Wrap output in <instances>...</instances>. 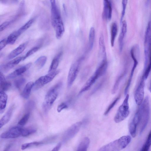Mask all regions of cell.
I'll return each mask as SVG.
<instances>
[{
    "label": "cell",
    "mask_w": 151,
    "mask_h": 151,
    "mask_svg": "<svg viewBox=\"0 0 151 151\" xmlns=\"http://www.w3.org/2000/svg\"><path fill=\"white\" fill-rule=\"evenodd\" d=\"M51 19L52 25L58 39H60L63 36L65 29L60 11L55 0H50Z\"/></svg>",
    "instance_id": "cell-1"
},
{
    "label": "cell",
    "mask_w": 151,
    "mask_h": 151,
    "mask_svg": "<svg viewBox=\"0 0 151 151\" xmlns=\"http://www.w3.org/2000/svg\"><path fill=\"white\" fill-rule=\"evenodd\" d=\"M23 129V128L19 126L13 127L2 133L0 135V137L4 139L17 138L22 136Z\"/></svg>",
    "instance_id": "cell-11"
},
{
    "label": "cell",
    "mask_w": 151,
    "mask_h": 151,
    "mask_svg": "<svg viewBox=\"0 0 151 151\" xmlns=\"http://www.w3.org/2000/svg\"><path fill=\"white\" fill-rule=\"evenodd\" d=\"M32 65V63H29L17 68L9 74L7 76L6 78L8 79H12L21 75L28 69Z\"/></svg>",
    "instance_id": "cell-16"
},
{
    "label": "cell",
    "mask_w": 151,
    "mask_h": 151,
    "mask_svg": "<svg viewBox=\"0 0 151 151\" xmlns=\"http://www.w3.org/2000/svg\"><path fill=\"white\" fill-rule=\"evenodd\" d=\"M35 105V103L33 101H29L26 103L25 105V109L28 111V112H29L30 111L34 109Z\"/></svg>",
    "instance_id": "cell-40"
},
{
    "label": "cell",
    "mask_w": 151,
    "mask_h": 151,
    "mask_svg": "<svg viewBox=\"0 0 151 151\" xmlns=\"http://www.w3.org/2000/svg\"><path fill=\"white\" fill-rule=\"evenodd\" d=\"M8 44L6 39H4L1 41L0 42V50L1 51Z\"/></svg>",
    "instance_id": "cell-44"
},
{
    "label": "cell",
    "mask_w": 151,
    "mask_h": 151,
    "mask_svg": "<svg viewBox=\"0 0 151 151\" xmlns=\"http://www.w3.org/2000/svg\"><path fill=\"white\" fill-rule=\"evenodd\" d=\"M145 80L142 76L135 93L134 99L137 105H141L143 102L144 94Z\"/></svg>",
    "instance_id": "cell-12"
},
{
    "label": "cell",
    "mask_w": 151,
    "mask_h": 151,
    "mask_svg": "<svg viewBox=\"0 0 151 151\" xmlns=\"http://www.w3.org/2000/svg\"><path fill=\"white\" fill-rule=\"evenodd\" d=\"M62 86V83L59 82L52 87L47 93L42 105L43 110L45 113L51 108L57 97Z\"/></svg>",
    "instance_id": "cell-4"
},
{
    "label": "cell",
    "mask_w": 151,
    "mask_h": 151,
    "mask_svg": "<svg viewBox=\"0 0 151 151\" xmlns=\"http://www.w3.org/2000/svg\"><path fill=\"white\" fill-rule=\"evenodd\" d=\"M145 70L144 73L142 76L144 77L145 79L146 80L148 78V75L151 70V47H150V50L148 63L145 69Z\"/></svg>",
    "instance_id": "cell-33"
},
{
    "label": "cell",
    "mask_w": 151,
    "mask_h": 151,
    "mask_svg": "<svg viewBox=\"0 0 151 151\" xmlns=\"http://www.w3.org/2000/svg\"><path fill=\"white\" fill-rule=\"evenodd\" d=\"M14 108V105H12L0 120V129L7 124L10 121Z\"/></svg>",
    "instance_id": "cell-18"
},
{
    "label": "cell",
    "mask_w": 151,
    "mask_h": 151,
    "mask_svg": "<svg viewBox=\"0 0 151 151\" xmlns=\"http://www.w3.org/2000/svg\"><path fill=\"white\" fill-rule=\"evenodd\" d=\"M11 144H10L8 145L5 148L3 151H8L11 146Z\"/></svg>",
    "instance_id": "cell-46"
},
{
    "label": "cell",
    "mask_w": 151,
    "mask_h": 151,
    "mask_svg": "<svg viewBox=\"0 0 151 151\" xmlns=\"http://www.w3.org/2000/svg\"><path fill=\"white\" fill-rule=\"evenodd\" d=\"M148 89L149 91L151 93V81L150 82V85Z\"/></svg>",
    "instance_id": "cell-47"
},
{
    "label": "cell",
    "mask_w": 151,
    "mask_h": 151,
    "mask_svg": "<svg viewBox=\"0 0 151 151\" xmlns=\"http://www.w3.org/2000/svg\"><path fill=\"white\" fill-rule=\"evenodd\" d=\"M47 60V58L46 56H40L36 60L35 62V64L38 69H40L44 65Z\"/></svg>",
    "instance_id": "cell-32"
},
{
    "label": "cell",
    "mask_w": 151,
    "mask_h": 151,
    "mask_svg": "<svg viewBox=\"0 0 151 151\" xmlns=\"http://www.w3.org/2000/svg\"><path fill=\"white\" fill-rule=\"evenodd\" d=\"M68 104L65 102L62 103L58 107L57 110L58 112H60L63 110L68 108Z\"/></svg>",
    "instance_id": "cell-42"
},
{
    "label": "cell",
    "mask_w": 151,
    "mask_h": 151,
    "mask_svg": "<svg viewBox=\"0 0 151 151\" xmlns=\"http://www.w3.org/2000/svg\"><path fill=\"white\" fill-rule=\"evenodd\" d=\"M99 47L100 54L103 56V59L106 58V48L104 37L102 34L100 36L99 39Z\"/></svg>",
    "instance_id": "cell-26"
},
{
    "label": "cell",
    "mask_w": 151,
    "mask_h": 151,
    "mask_svg": "<svg viewBox=\"0 0 151 151\" xmlns=\"http://www.w3.org/2000/svg\"><path fill=\"white\" fill-rule=\"evenodd\" d=\"M104 8L102 14L103 18L106 20H110L112 17V5L110 1H103Z\"/></svg>",
    "instance_id": "cell-15"
},
{
    "label": "cell",
    "mask_w": 151,
    "mask_h": 151,
    "mask_svg": "<svg viewBox=\"0 0 151 151\" xmlns=\"http://www.w3.org/2000/svg\"><path fill=\"white\" fill-rule=\"evenodd\" d=\"M151 47V24L149 22L145 31L144 40V53L145 62L144 68H145L148 63L150 50Z\"/></svg>",
    "instance_id": "cell-9"
},
{
    "label": "cell",
    "mask_w": 151,
    "mask_h": 151,
    "mask_svg": "<svg viewBox=\"0 0 151 151\" xmlns=\"http://www.w3.org/2000/svg\"><path fill=\"white\" fill-rule=\"evenodd\" d=\"M118 31V27L117 24L113 22L111 26V46L114 45L115 40Z\"/></svg>",
    "instance_id": "cell-27"
},
{
    "label": "cell",
    "mask_w": 151,
    "mask_h": 151,
    "mask_svg": "<svg viewBox=\"0 0 151 151\" xmlns=\"http://www.w3.org/2000/svg\"><path fill=\"white\" fill-rule=\"evenodd\" d=\"M44 143L43 141L33 142L27 143L22 144L21 147V149L24 150L27 148L39 146Z\"/></svg>",
    "instance_id": "cell-30"
},
{
    "label": "cell",
    "mask_w": 151,
    "mask_h": 151,
    "mask_svg": "<svg viewBox=\"0 0 151 151\" xmlns=\"http://www.w3.org/2000/svg\"><path fill=\"white\" fill-rule=\"evenodd\" d=\"M138 63H133V67L132 69L129 78L127 85L124 90V93L125 95L127 94V93L130 86L134 71L138 65Z\"/></svg>",
    "instance_id": "cell-28"
},
{
    "label": "cell",
    "mask_w": 151,
    "mask_h": 151,
    "mask_svg": "<svg viewBox=\"0 0 151 151\" xmlns=\"http://www.w3.org/2000/svg\"><path fill=\"white\" fill-rule=\"evenodd\" d=\"M11 86V83L6 80L3 73L0 72V90L4 92L7 91L10 88Z\"/></svg>",
    "instance_id": "cell-20"
},
{
    "label": "cell",
    "mask_w": 151,
    "mask_h": 151,
    "mask_svg": "<svg viewBox=\"0 0 151 151\" xmlns=\"http://www.w3.org/2000/svg\"><path fill=\"white\" fill-rule=\"evenodd\" d=\"M121 24L122 27L118 39L119 50L120 52H121L122 50L124 39L127 31L126 21L125 20H123Z\"/></svg>",
    "instance_id": "cell-17"
},
{
    "label": "cell",
    "mask_w": 151,
    "mask_h": 151,
    "mask_svg": "<svg viewBox=\"0 0 151 151\" xmlns=\"http://www.w3.org/2000/svg\"><path fill=\"white\" fill-rule=\"evenodd\" d=\"M62 145L61 142H59L51 151H58Z\"/></svg>",
    "instance_id": "cell-45"
},
{
    "label": "cell",
    "mask_w": 151,
    "mask_h": 151,
    "mask_svg": "<svg viewBox=\"0 0 151 151\" xmlns=\"http://www.w3.org/2000/svg\"><path fill=\"white\" fill-rule=\"evenodd\" d=\"M129 97V95L127 94L122 103L119 107L114 118V121L116 123L122 122L129 115L130 113Z\"/></svg>",
    "instance_id": "cell-6"
},
{
    "label": "cell",
    "mask_w": 151,
    "mask_h": 151,
    "mask_svg": "<svg viewBox=\"0 0 151 151\" xmlns=\"http://www.w3.org/2000/svg\"><path fill=\"white\" fill-rule=\"evenodd\" d=\"M23 56L16 58L8 63L0 66L1 71L2 73H6L15 65L18 64L22 60H23Z\"/></svg>",
    "instance_id": "cell-14"
},
{
    "label": "cell",
    "mask_w": 151,
    "mask_h": 151,
    "mask_svg": "<svg viewBox=\"0 0 151 151\" xmlns=\"http://www.w3.org/2000/svg\"><path fill=\"white\" fill-rule=\"evenodd\" d=\"M82 124L81 122H76L70 127L65 132L63 140L65 142L73 137L78 132Z\"/></svg>",
    "instance_id": "cell-10"
},
{
    "label": "cell",
    "mask_w": 151,
    "mask_h": 151,
    "mask_svg": "<svg viewBox=\"0 0 151 151\" xmlns=\"http://www.w3.org/2000/svg\"><path fill=\"white\" fill-rule=\"evenodd\" d=\"M35 20L34 18L31 19L27 21L25 24L21 27L18 30L19 32L22 34L23 32L29 28Z\"/></svg>",
    "instance_id": "cell-35"
},
{
    "label": "cell",
    "mask_w": 151,
    "mask_h": 151,
    "mask_svg": "<svg viewBox=\"0 0 151 151\" xmlns=\"http://www.w3.org/2000/svg\"><path fill=\"white\" fill-rule=\"evenodd\" d=\"M62 55V52H60L53 58L48 73L53 72L56 70Z\"/></svg>",
    "instance_id": "cell-22"
},
{
    "label": "cell",
    "mask_w": 151,
    "mask_h": 151,
    "mask_svg": "<svg viewBox=\"0 0 151 151\" xmlns=\"http://www.w3.org/2000/svg\"><path fill=\"white\" fill-rule=\"evenodd\" d=\"M58 70L48 73L45 76L40 77L35 82L33 90L35 91L45 85L51 82L59 73Z\"/></svg>",
    "instance_id": "cell-8"
},
{
    "label": "cell",
    "mask_w": 151,
    "mask_h": 151,
    "mask_svg": "<svg viewBox=\"0 0 151 151\" xmlns=\"http://www.w3.org/2000/svg\"><path fill=\"white\" fill-rule=\"evenodd\" d=\"M83 59V57L80 58L75 61L70 66L67 78V87L68 88L71 86L76 79Z\"/></svg>",
    "instance_id": "cell-7"
},
{
    "label": "cell",
    "mask_w": 151,
    "mask_h": 151,
    "mask_svg": "<svg viewBox=\"0 0 151 151\" xmlns=\"http://www.w3.org/2000/svg\"><path fill=\"white\" fill-rule=\"evenodd\" d=\"M8 96L4 92L0 90V113L2 114L6 107Z\"/></svg>",
    "instance_id": "cell-21"
},
{
    "label": "cell",
    "mask_w": 151,
    "mask_h": 151,
    "mask_svg": "<svg viewBox=\"0 0 151 151\" xmlns=\"http://www.w3.org/2000/svg\"><path fill=\"white\" fill-rule=\"evenodd\" d=\"M131 140L130 136H124L102 146L98 151H119L126 148Z\"/></svg>",
    "instance_id": "cell-3"
},
{
    "label": "cell",
    "mask_w": 151,
    "mask_h": 151,
    "mask_svg": "<svg viewBox=\"0 0 151 151\" xmlns=\"http://www.w3.org/2000/svg\"><path fill=\"white\" fill-rule=\"evenodd\" d=\"M21 34L18 30L12 32L6 39L7 44L10 45L14 44Z\"/></svg>",
    "instance_id": "cell-25"
},
{
    "label": "cell",
    "mask_w": 151,
    "mask_h": 151,
    "mask_svg": "<svg viewBox=\"0 0 151 151\" xmlns=\"http://www.w3.org/2000/svg\"><path fill=\"white\" fill-rule=\"evenodd\" d=\"M138 110L140 114L141 127L140 134H141L146 128L149 119L150 106L149 98L148 96L145 98Z\"/></svg>",
    "instance_id": "cell-5"
},
{
    "label": "cell",
    "mask_w": 151,
    "mask_h": 151,
    "mask_svg": "<svg viewBox=\"0 0 151 151\" xmlns=\"http://www.w3.org/2000/svg\"><path fill=\"white\" fill-rule=\"evenodd\" d=\"M37 130V129L36 128L33 127L23 128L22 136L23 137L28 136L35 133Z\"/></svg>",
    "instance_id": "cell-34"
},
{
    "label": "cell",
    "mask_w": 151,
    "mask_h": 151,
    "mask_svg": "<svg viewBox=\"0 0 151 151\" xmlns=\"http://www.w3.org/2000/svg\"><path fill=\"white\" fill-rule=\"evenodd\" d=\"M128 1L123 0L122 1V9L121 13V15L120 18V23L121 24L123 21V19L124 16L126 6L127 3Z\"/></svg>",
    "instance_id": "cell-41"
},
{
    "label": "cell",
    "mask_w": 151,
    "mask_h": 151,
    "mask_svg": "<svg viewBox=\"0 0 151 151\" xmlns=\"http://www.w3.org/2000/svg\"><path fill=\"white\" fill-rule=\"evenodd\" d=\"M139 110L138 109L135 114L129 127V133L133 137H135L136 135L137 127L140 122V114Z\"/></svg>",
    "instance_id": "cell-13"
},
{
    "label": "cell",
    "mask_w": 151,
    "mask_h": 151,
    "mask_svg": "<svg viewBox=\"0 0 151 151\" xmlns=\"http://www.w3.org/2000/svg\"><path fill=\"white\" fill-rule=\"evenodd\" d=\"M95 37V30L94 27H91L90 29L89 34V48L92 49Z\"/></svg>",
    "instance_id": "cell-29"
},
{
    "label": "cell",
    "mask_w": 151,
    "mask_h": 151,
    "mask_svg": "<svg viewBox=\"0 0 151 151\" xmlns=\"http://www.w3.org/2000/svg\"><path fill=\"white\" fill-rule=\"evenodd\" d=\"M25 46V43L20 45L9 54L7 56V58L8 59H12L19 55L24 50Z\"/></svg>",
    "instance_id": "cell-19"
},
{
    "label": "cell",
    "mask_w": 151,
    "mask_h": 151,
    "mask_svg": "<svg viewBox=\"0 0 151 151\" xmlns=\"http://www.w3.org/2000/svg\"><path fill=\"white\" fill-rule=\"evenodd\" d=\"M107 65L106 59H103L94 73L82 88L79 93V94H81L90 89L97 80L105 73Z\"/></svg>",
    "instance_id": "cell-2"
},
{
    "label": "cell",
    "mask_w": 151,
    "mask_h": 151,
    "mask_svg": "<svg viewBox=\"0 0 151 151\" xmlns=\"http://www.w3.org/2000/svg\"><path fill=\"white\" fill-rule=\"evenodd\" d=\"M90 141L89 138L85 137L79 144L76 151H87Z\"/></svg>",
    "instance_id": "cell-24"
},
{
    "label": "cell",
    "mask_w": 151,
    "mask_h": 151,
    "mask_svg": "<svg viewBox=\"0 0 151 151\" xmlns=\"http://www.w3.org/2000/svg\"><path fill=\"white\" fill-rule=\"evenodd\" d=\"M151 146V130L148 135L146 140L140 151H148Z\"/></svg>",
    "instance_id": "cell-31"
},
{
    "label": "cell",
    "mask_w": 151,
    "mask_h": 151,
    "mask_svg": "<svg viewBox=\"0 0 151 151\" xmlns=\"http://www.w3.org/2000/svg\"><path fill=\"white\" fill-rule=\"evenodd\" d=\"M34 83L33 82L30 81L26 84L22 93V96L24 98L27 99L29 98Z\"/></svg>",
    "instance_id": "cell-23"
},
{
    "label": "cell",
    "mask_w": 151,
    "mask_h": 151,
    "mask_svg": "<svg viewBox=\"0 0 151 151\" xmlns=\"http://www.w3.org/2000/svg\"><path fill=\"white\" fill-rule=\"evenodd\" d=\"M29 116L30 112H27L25 114L19 121L18 124L21 126L26 124L28 122Z\"/></svg>",
    "instance_id": "cell-36"
},
{
    "label": "cell",
    "mask_w": 151,
    "mask_h": 151,
    "mask_svg": "<svg viewBox=\"0 0 151 151\" xmlns=\"http://www.w3.org/2000/svg\"><path fill=\"white\" fill-rule=\"evenodd\" d=\"M11 22L6 21L3 23L0 26V31L1 32L5 29L10 24Z\"/></svg>",
    "instance_id": "cell-43"
},
{
    "label": "cell",
    "mask_w": 151,
    "mask_h": 151,
    "mask_svg": "<svg viewBox=\"0 0 151 151\" xmlns=\"http://www.w3.org/2000/svg\"><path fill=\"white\" fill-rule=\"evenodd\" d=\"M25 81L26 80L24 78H20L14 81V85L16 88L19 89L25 83Z\"/></svg>",
    "instance_id": "cell-38"
},
{
    "label": "cell",
    "mask_w": 151,
    "mask_h": 151,
    "mask_svg": "<svg viewBox=\"0 0 151 151\" xmlns=\"http://www.w3.org/2000/svg\"><path fill=\"white\" fill-rule=\"evenodd\" d=\"M40 48L39 47L35 46L30 50L27 52L25 55L23 56V60H25L27 57L34 54L39 50Z\"/></svg>",
    "instance_id": "cell-39"
},
{
    "label": "cell",
    "mask_w": 151,
    "mask_h": 151,
    "mask_svg": "<svg viewBox=\"0 0 151 151\" xmlns=\"http://www.w3.org/2000/svg\"><path fill=\"white\" fill-rule=\"evenodd\" d=\"M120 97L118 96L116 97L115 100L109 105L108 108L106 109L105 111L104 112V115H107L111 110V109L115 106L116 103H117Z\"/></svg>",
    "instance_id": "cell-37"
}]
</instances>
